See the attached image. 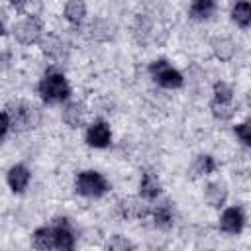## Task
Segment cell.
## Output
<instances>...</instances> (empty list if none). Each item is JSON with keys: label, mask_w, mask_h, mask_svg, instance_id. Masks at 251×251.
I'll return each mask as SVG.
<instances>
[{"label": "cell", "mask_w": 251, "mask_h": 251, "mask_svg": "<svg viewBox=\"0 0 251 251\" xmlns=\"http://www.w3.org/2000/svg\"><path fill=\"white\" fill-rule=\"evenodd\" d=\"M37 90H39V96H41L45 102H49V104L65 102V100L71 96L69 82H67V78H65L61 73H47V75L39 80Z\"/></svg>", "instance_id": "cell-1"}, {"label": "cell", "mask_w": 251, "mask_h": 251, "mask_svg": "<svg viewBox=\"0 0 251 251\" xmlns=\"http://www.w3.org/2000/svg\"><path fill=\"white\" fill-rule=\"evenodd\" d=\"M110 188L108 180L96 173V171H82L75 176V190L80 196H88V198H98L102 194H106Z\"/></svg>", "instance_id": "cell-2"}, {"label": "cell", "mask_w": 251, "mask_h": 251, "mask_svg": "<svg viewBox=\"0 0 251 251\" xmlns=\"http://www.w3.org/2000/svg\"><path fill=\"white\" fill-rule=\"evenodd\" d=\"M8 116H10V124L18 129H33L41 124V112L25 102H16L8 108Z\"/></svg>", "instance_id": "cell-3"}, {"label": "cell", "mask_w": 251, "mask_h": 251, "mask_svg": "<svg viewBox=\"0 0 251 251\" xmlns=\"http://www.w3.org/2000/svg\"><path fill=\"white\" fill-rule=\"evenodd\" d=\"M149 73L153 76V80L165 88H178L182 86V75L173 69L165 59H159V61H153L151 67H149Z\"/></svg>", "instance_id": "cell-4"}, {"label": "cell", "mask_w": 251, "mask_h": 251, "mask_svg": "<svg viewBox=\"0 0 251 251\" xmlns=\"http://www.w3.org/2000/svg\"><path fill=\"white\" fill-rule=\"evenodd\" d=\"M41 33H43V24L37 16H27L14 25V37L24 45L37 43L41 39Z\"/></svg>", "instance_id": "cell-5"}, {"label": "cell", "mask_w": 251, "mask_h": 251, "mask_svg": "<svg viewBox=\"0 0 251 251\" xmlns=\"http://www.w3.org/2000/svg\"><path fill=\"white\" fill-rule=\"evenodd\" d=\"M110 139H112V131H110V126L104 122V120H96L88 126L86 129V143L90 147H96V149H104L110 145Z\"/></svg>", "instance_id": "cell-6"}, {"label": "cell", "mask_w": 251, "mask_h": 251, "mask_svg": "<svg viewBox=\"0 0 251 251\" xmlns=\"http://www.w3.org/2000/svg\"><path fill=\"white\" fill-rule=\"evenodd\" d=\"M51 229H53V245L57 249L69 251V249L75 247V233H73L71 224L67 222V218H59L57 224Z\"/></svg>", "instance_id": "cell-7"}, {"label": "cell", "mask_w": 251, "mask_h": 251, "mask_svg": "<svg viewBox=\"0 0 251 251\" xmlns=\"http://www.w3.org/2000/svg\"><path fill=\"white\" fill-rule=\"evenodd\" d=\"M243 224H245V216L239 208H227L220 218V227L226 233H239L243 229Z\"/></svg>", "instance_id": "cell-8"}, {"label": "cell", "mask_w": 251, "mask_h": 251, "mask_svg": "<svg viewBox=\"0 0 251 251\" xmlns=\"http://www.w3.org/2000/svg\"><path fill=\"white\" fill-rule=\"evenodd\" d=\"M29 178H31V175H29V171H27L25 165H14L8 171V176H6L8 186L14 192H24L27 188V184H29Z\"/></svg>", "instance_id": "cell-9"}, {"label": "cell", "mask_w": 251, "mask_h": 251, "mask_svg": "<svg viewBox=\"0 0 251 251\" xmlns=\"http://www.w3.org/2000/svg\"><path fill=\"white\" fill-rule=\"evenodd\" d=\"M139 194L145 200H155L161 194V180L155 173H149V171L143 173L141 182H139Z\"/></svg>", "instance_id": "cell-10"}, {"label": "cell", "mask_w": 251, "mask_h": 251, "mask_svg": "<svg viewBox=\"0 0 251 251\" xmlns=\"http://www.w3.org/2000/svg\"><path fill=\"white\" fill-rule=\"evenodd\" d=\"M151 214H153V224L157 227H161V229H169L173 226V222H175V212H173V206H171L169 200L157 204Z\"/></svg>", "instance_id": "cell-11"}, {"label": "cell", "mask_w": 251, "mask_h": 251, "mask_svg": "<svg viewBox=\"0 0 251 251\" xmlns=\"http://www.w3.org/2000/svg\"><path fill=\"white\" fill-rule=\"evenodd\" d=\"M204 198H206V202H208L210 206L220 208V206L226 202V198H227V188H226V184H222V182H210V184L206 186V190H204Z\"/></svg>", "instance_id": "cell-12"}, {"label": "cell", "mask_w": 251, "mask_h": 251, "mask_svg": "<svg viewBox=\"0 0 251 251\" xmlns=\"http://www.w3.org/2000/svg\"><path fill=\"white\" fill-rule=\"evenodd\" d=\"M86 16V4L84 0H67L65 4V20L73 25H78Z\"/></svg>", "instance_id": "cell-13"}, {"label": "cell", "mask_w": 251, "mask_h": 251, "mask_svg": "<svg viewBox=\"0 0 251 251\" xmlns=\"http://www.w3.org/2000/svg\"><path fill=\"white\" fill-rule=\"evenodd\" d=\"M218 0H192L190 4V16L194 20H208L216 12Z\"/></svg>", "instance_id": "cell-14"}, {"label": "cell", "mask_w": 251, "mask_h": 251, "mask_svg": "<svg viewBox=\"0 0 251 251\" xmlns=\"http://www.w3.org/2000/svg\"><path fill=\"white\" fill-rule=\"evenodd\" d=\"M231 20L243 29L249 27V24H251V4L247 0H239L231 10Z\"/></svg>", "instance_id": "cell-15"}, {"label": "cell", "mask_w": 251, "mask_h": 251, "mask_svg": "<svg viewBox=\"0 0 251 251\" xmlns=\"http://www.w3.org/2000/svg\"><path fill=\"white\" fill-rule=\"evenodd\" d=\"M63 120H65L67 126L78 127L84 122V108H82V104H78V102L67 104L65 110H63Z\"/></svg>", "instance_id": "cell-16"}, {"label": "cell", "mask_w": 251, "mask_h": 251, "mask_svg": "<svg viewBox=\"0 0 251 251\" xmlns=\"http://www.w3.org/2000/svg\"><path fill=\"white\" fill-rule=\"evenodd\" d=\"M212 104H233V90L227 82H216L214 84V98Z\"/></svg>", "instance_id": "cell-17"}, {"label": "cell", "mask_w": 251, "mask_h": 251, "mask_svg": "<svg viewBox=\"0 0 251 251\" xmlns=\"http://www.w3.org/2000/svg\"><path fill=\"white\" fill-rule=\"evenodd\" d=\"M33 247L37 249H51L53 245V229L51 227H39L33 233Z\"/></svg>", "instance_id": "cell-18"}, {"label": "cell", "mask_w": 251, "mask_h": 251, "mask_svg": "<svg viewBox=\"0 0 251 251\" xmlns=\"http://www.w3.org/2000/svg\"><path fill=\"white\" fill-rule=\"evenodd\" d=\"M233 47H235L233 41L227 39V37H220V39L214 41V53H216V57H220L222 61H227V59L233 57V51H235Z\"/></svg>", "instance_id": "cell-19"}, {"label": "cell", "mask_w": 251, "mask_h": 251, "mask_svg": "<svg viewBox=\"0 0 251 251\" xmlns=\"http://www.w3.org/2000/svg\"><path fill=\"white\" fill-rule=\"evenodd\" d=\"M194 171H196L198 175H210V173H214V171H216V161H214V157H212V155H200V157L196 159V163H194Z\"/></svg>", "instance_id": "cell-20"}, {"label": "cell", "mask_w": 251, "mask_h": 251, "mask_svg": "<svg viewBox=\"0 0 251 251\" xmlns=\"http://www.w3.org/2000/svg\"><path fill=\"white\" fill-rule=\"evenodd\" d=\"M61 43H59V39L57 37H49V39H45L43 41V53L45 55H61Z\"/></svg>", "instance_id": "cell-21"}, {"label": "cell", "mask_w": 251, "mask_h": 251, "mask_svg": "<svg viewBox=\"0 0 251 251\" xmlns=\"http://www.w3.org/2000/svg\"><path fill=\"white\" fill-rule=\"evenodd\" d=\"M235 135L241 139L243 145H251V133H249V122H243L235 126Z\"/></svg>", "instance_id": "cell-22"}, {"label": "cell", "mask_w": 251, "mask_h": 251, "mask_svg": "<svg viewBox=\"0 0 251 251\" xmlns=\"http://www.w3.org/2000/svg\"><path fill=\"white\" fill-rule=\"evenodd\" d=\"M108 247L110 249H133V245L127 239H122V237H114L112 241H108Z\"/></svg>", "instance_id": "cell-23"}, {"label": "cell", "mask_w": 251, "mask_h": 251, "mask_svg": "<svg viewBox=\"0 0 251 251\" xmlns=\"http://www.w3.org/2000/svg\"><path fill=\"white\" fill-rule=\"evenodd\" d=\"M10 126H12V124H10V116H8V112H0V139L6 137Z\"/></svg>", "instance_id": "cell-24"}, {"label": "cell", "mask_w": 251, "mask_h": 251, "mask_svg": "<svg viewBox=\"0 0 251 251\" xmlns=\"http://www.w3.org/2000/svg\"><path fill=\"white\" fill-rule=\"evenodd\" d=\"M10 4H12L16 10H22V8L27 4V0H10Z\"/></svg>", "instance_id": "cell-25"}, {"label": "cell", "mask_w": 251, "mask_h": 251, "mask_svg": "<svg viewBox=\"0 0 251 251\" xmlns=\"http://www.w3.org/2000/svg\"><path fill=\"white\" fill-rule=\"evenodd\" d=\"M2 35H4V24L0 22V37H2Z\"/></svg>", "instance_id": "cell-26"}]
</instances>
